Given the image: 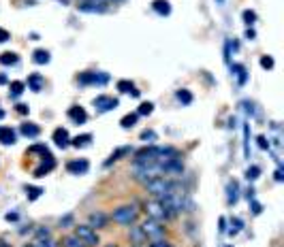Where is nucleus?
I'll return each mask as SVG.
<instances>
[{"instance_id": "72a5a7b5", "label": "nucleus", "mask_w": 284, "mask_h": 247, "mask_svg": "<svg viewBox=\"0 0 284 247\" xmlns=\"http://www.w3.org/2000/svg\"><path fill=\"white\" fill-rule=\"evenodd\" d=\"M26 194H28V200H37L43 194V188H26Z\"/></svg>"}, {"instance_id": "aec40b11", "label": "nucleus", "mask_w": 284, "mask_h": 247, "mask_svg": "<svg viewBox=\"0 0 284 247\" xmlns=\"http://www.w3.org/2000/svg\"><path fill=\"white\" fill-rule=\"evenodd\" d=\"M90 141H92V135L86 132V135H77L75 139H71V145L73 147H86V145H90Z\"/></svg>"}, {"instance_id": "393cba45", "label": "nucleus", "mask_w": 284, "mask_h": 247, "mask_svg": "<svg viewBox=\"0 0 284 247\" xmlns=\"http://www.w3.org/2000/svg\"><path fill=\"white\" fill-rule=\"evenodd\" d=\"M32 245H34V247H58V243H56L52 237H43V239H37V241H34Z\"/></svg>"}, {"instance_id": "0eeeda50", "label": "nucleus", "mask_w": 284, "mask_h": 247, "mask_svg": "<svg viewBox=\"0 0 284 247\" xmlns=\"http://www.w3.org/2000/svg\"><path fill=\"white\" fill-rule=\"evenodd\" d=\"M118 104H120V100H118V98H111V96H96L94 98V107L101 111V113L116 109Z\"/></svg>"}, {"instance_id": "5fc2aeb1", "label": "nucleus", "mask_w": 284, "mask_h": 247, "mask_svg": "<svg viewBox=\"0 0 284 247\" xmlns=\"http://www.w3.org/2000/svg\"><path fill=\"white\" fill-rule=\"evenodd\" d=\"M135 247H141V245H135Z\"/></svg>"}, {"instance_id": "a211bd4d", "label": "nucleus", "mask_w": 284, "mask_h": 247, "mask_svg": "<svg viewBox=\"0 0 284 247\" xmlns=\"http://www.w3.org/2000/svg\"><path fill=\"white\" fill-rule=\"evenodd\" d=\"M54 166H56V160H54V156L47 160V164L43 162V164H41L37 171H34V177H45V175L49 173V171H54Z\"/></svg>"}, {"instance_id": "f704fd0d", "label": "nucleus", "mask_w": 284, "mask_h": 247, "mask_svg": "<svg viewBox=\"0 0 284 247\" xmlns=\"http://www.w3.org/2000/svg\"><path fill=\"white\" fill-rule=\"evenodd\" d=\"M274 64H276V62H274L272 55H263V58H261V66L265 68V70H272V68H274Z\"/></svg>"}, {"instance_id": "f257e3e1", "label": "nucleus", "mask_w": 284, "mask_h": 247, "mask_svg": "<svg viewBox=\"0 0 284 247\" xmlns=\"http://www.w3.org/2000/svg\"><path fill=\"white\" fill-rule=\"evenodd\" d=\"M143 186H145V192L150 194L152 198L162 200L165 196L171 194V190H173V186H175V181H171L169 177H154V179H150L147 183H143Z\"/></svg>"}, {"instance_id": "f03ea898", "label": "nucleus", "mask_w": 284, "mask_h": 247, "mask_svg": "<svg viewBox=\"0 0 284 247\" xmlns=\"http://www.w3.org/2000/svg\"><path fill=\"white\" fill-rule=\"evenodd\" d=\"M139 217V209L135 204H120V207L113 209V213L109 215V220H113L120 226H133Z\"/></svg>"}, {"instance_id": "8fccbe9b", "label": "nucleus", "mask_w": 284, "mask_h": 247, "mask_svg": "<svg viewBox=\"0 0 284 247\" xmlns=\"http://www.w3.org/2000/svg\"><path fill=\"white\" fill-rule=\"evenodd\" d=\"M0 247H11L9 243H4V241H0Z\"/></svg>"}, {"instance_id": "a878e982", "label": "nucleus", "mask_w": 284, "mask_h": 247, "mask_svg": "<svg viewBox=\"0 0 284 247\" xmlns=\"http://www.w3.org/2000/svg\"><path fill=\"white\" fill-rule=\"evenodd\" d=\"M118 90L122 92V94H131V92L135 90V86H133V81H129V79H120L118 81Z\"/></svg>"}, {"instance_id": "7c9ffc66", "label": "nucleus", "mask_w": 284, "mask_h": 247, "mask_svg": "<svg viewBox=\"0 0 284 247\" xmlns=\"http://www.w3.org/2000/svg\"><path fill=\"white\" fill-rule=\"evenodd\" d=\"M241 17H244V24H248V26H252L254 22H257V13L250 11V9H246L244 13H241Z\"/></svg>"}, {"instance_id": "39448f33", "label": "nucleus", "mask_w": 284, "mask_h": 247, "mask_svg": "<svg viewBox=\"0 0 284 247\" xmlns=\"http://www.w3.org/2000/svg\"><path fill=\"white\" fill-rule=\"evenodd\" d=\"M75 237L79 239V241H83L88 247H96L98 243H101V237H98V232L92 228V226L88 224H77L75 226Z\"/></svg>"}, {"instance_id": "9d476101", "label": "nucleus", "mask_w": 284, "mask_h": 247, "mask_svg": "<svg viewBox=\"0 0 284 247\" xmlns=\"http://www.w3.org/2000/svg\"><path fill=\"white\" fill-rule=\"evenodd\" d=\"M54 143L62 147V149H67L71 145V137H69V130L67 128H56L54 130Z\"/></svg>"}, {"instance_id": "58836bf2", "label": "nucleus", "mask_w": 284, "mask_h": 247, "mask_svg": "<svg viewBox=\"0 0 284 247\" xmlns=\"http://www.w3.org/2000/svg\"><path fill=\"white\" fill-rule=\"evenodd\" d=\"M73 226V215H65L60 220V228H71Z\"/></svg>"}, {"instance_id": "603ef678", "label": "nucleus", "mask_w": 284, "mask_h": 247, "mask_svg": "<svg viewBox=\"0 0 284 247\" xmlns=\"http://www.w3.org/2000/svg\"><path fill=\"white\" fill-rule=\"evenodd\" d=\"M24 247H34V245H24Z\"/></svg>"}, {"instance_id": "2eb2a0df", "label": "nucleus", "mask_w": 284, "mask_h": 247, "mask_svg": "<svg viewBox=\"0 0 284 247\" xmlns=\"http://www.w3.org/2000/svg\"><path fill=\"white\" fill-rule=\"evenodd\" d=\"M152 9L158 13V15H169V13H171V4H169V0H154Z\"/></svg>"}, {"instance_id": "2f4dec72", "label": "nucleus", "mask_w": 284, "mask_h": 247, "mask_svg": "<svg viewBox=\"0 0 284 247\" xmlns=\"http://www.w3.org/2000/svg\"><path fill=\"white\" fill-rule=\"evenodd\" d=\"M141 141L147 145H154V141H156V132L154 130H143L141 132Z\"/></svg>"}, {"instance_id": "a19ab883", "label": "nucleus", "mask_w": 284, "mask_h": 247, "mask_svg": "<svg viewBox=\"0 0 284 247\" xmlns=\"http://www.w3.org/2000/svg\"><path fill=\"white\" fill-rule=\"evenodd\" d=\"M259 147H261V149H267V147H269V141H267L265 137H259Z\"/></svg>"}, {"instance_id": "6ab92c4d", "label": "nucleus", "mask_w": 284, "mask_h": 247, "mask_svg": "<svg viewBox=\"0 0 284 247\" xmlns=\"http://www.w3.org/2000/svg\"><path fill=\"white\" fill-rule=\"evenodd\" d=\"M62 247H88L83 241H79L75 235H67V237H62V241H60Z\"/></svg>"}, {"instance_id": "cd10ccee", "label": "nucleus", "mask_w": 284, "mask_h": 247, "mask_svg": "<svg viewBox=\"0 0 284 247\" xmlns=\"http://www.w3.org/2000/svg\"><path fill=\"white\" fill-rule=\"evenodd\" d=\"M231 228H229V235H237V232L241 230V228H244V222H241L239 220V217H231Z\"/></svg>"}, {"instance_id": "79ce46f5", "label": "nucleus", "mask_w": 284, "mask_h": 247, "mask_svg": "<svg viewBox=\"0 0 284 247\" xmlns=\"http://www.w3.org/2000/svg\"><path fill=\"white\" fill-rule=\"evenodd\" d=\"M261 209H263L261 204H259L257 200H252V213H254V215H259V213H261Z\"/></svg>"}, {"instance_id": "ddd939ff", "label": "nucleus", "mask_w": 284, "mask_h": 247, "mask_svg": "<svg viewBox=\"0 0 284 247\" xmlns=\"http://www.w3.org/2000/svg\"><path fill=\"white\" fill-rule=\"evenodd\" d=\"M19 130H22V135L28 137V139H37V137L41 135V128H39L37 124H32V122H24Z\"/></svg>"}, {"instance_id": "4468645a", "label": "nucleus", "mask_w": 284, "mask_h": 247, "mask_svg": "<svg viewBox=\"0 0 284 247\" xmlns=\"http://www.w3.org/2000/svg\"><path fill=\"white\" fill-rule=\"evenodd\" d=\"M239 183L233 179V181H229V186H226V200H229V204H235L237 202V198H239Z\"/></svg>"}, {"instance_id": "dca6fc26", "label": "nucleus", "mask_w": 284, "mask_h": 247, "mask_svg": "<svg viewBox=\"0 0 284 247\" xmlns=\"http://www.w3.org/2000/svg\"><path fill=\"white\" fill-rule=\"evenodd\" d=\"M231 73L237 77L239 86H244L246 79H248V70H246V66H244V64H233V66H231Z\"/></svg>"}, {"instance_id": "f3484780", "label": "nucleus", "mask_w": 284, "mask_h": 247, "mask_svg": "<svg viewBox=\"0 0 284 247\" xmlns=\"http://www.w3.org/2000/svg\"><path fill=\"white\" fill-rule=\"evenodd\" d=\"M129 239H131V243H135V245L147 243V241H145V237H143V232H141L139 226H131V235H129Z\"/></svg>"}, {"instance_id": "a18cd8bd", "label": "nucleus", "mask_w": 284, "mask_h": 247, "mask_svg": "<svg viewBox=\"0 0 284 247\" xmlns=\"http://www.w3.org/2000/svg\"><path fill=\"white\" fill-rule=\"evenodd\" d=\"M6 220H9V222H15V220H17V213H6Z\"/></svg>"}, {"instance_id": "de8ad7c7", "label": "nucleus", "mask_w": 284, "mask_h": 247, "mask_svg": "<svg viewBox=\"0 0 284 247\" xmlns=\"http://www.w3.org/2000/svg\"><path fill=\"white\" fill-rule=\"evenodd\" d=\"M17 111L19 113H28V107H26V104H17Z\"/></svg>"}, {"instance_id": "1a4fd4ad", "label": "nucleus", "mask_w": 284, "mask_h": 247, "mask_svg": "<svg viewBox=\"0 0 284 247\" xmlns=\"http://www.w3.org/2000/svg\"><path fill=\"white\" fill-rule=\"evenodd\" d=\"M67 115H69V119H73L77 126H81V124L88 122V113H86V109H83V107H71Z\"/></svg>"}, {"instance_id": "412c9836", "label": "nucleus", "mask_w": 284, "mask_h": 247, "mask_svg": "<svg viewBox=\"0 0 284 247\" xmlns=\"http://www.w3.org/2000/svg\"><path fill=\"white\" fill-rule=\"evenodd\" d=\"M17 53H13V51H4V53H0V64H4V66H11V64H17Z\"/></svg>"}, {"instance_id": "c03bdc74", "label": "nucleus", "mask_w": 284, "mask_h": 247, "mask_svg": "<svg viewBox=\"0 0 284 247\" xmlns=\"http://www.w3.org/2000/svg\"><path fill=\"white\" fill-rule=\"evenodd\" d=\"M244 109H246L248 113H250V115H254V107H252L250 102H244Z\"/></svg>"}, {"instance_id": "4c0bfd02", "label": "nucleus", "mask_w": 284, "mask_h": 247, "mask_svg": "<svg viewBox=\"0 0 284 247\" xmlns=\"http://www.w3.org/2000/svg\"><path fill=\"white\" fill-rule=\"evenodd\" d=\"M244 153H246V158H250V145H248V124L244 126Z\"/></svg>"}, {"instance_id": "7ed1b4c3", "label": "nucleus", "mask_w": 284, "mask_h": 247, "mask_svg": "<svg viewBox=\"0 0 284 247\" xmlns=\"http://www.w3.org/2000/svg\"><path fill=\"white\" fill-rule=\"evenodd\" d=\"M143 211H145V215L150 217V220H156V222H169L171 220V213H169V209L162 204V200L158 198H150V200H145L143 202Z\"/></svg>"}, {"instance_id": "473e14b6", "label": "nucleus", "mask_w": 284, "mask_h": 247, "mask_svg": "<svg viewBox=\"0 0 284 247\" xmlns=\"http://www.w3.org/2000/svg\"><path fill=\"white\" fill-rule=\"evenodd\" d=\"M152 111H154V104L152 102H141L139 109H137V115H150Z\"/></svg>"}, {"instance_id": "09e8293b", "label": "nucleus", "mask_w": 284, "mask_h": 247, "mask_svg": "<svg viewBox=\"0 0 284 247\" xmlns=\"http://www.w3.org/2000/svg\"><path fill=\"white\" fill-rule=\"evenodd\" d=\"M276 181H282V168H278V171H276Z\"/></svg>"}, {"instance_id": "b1692460", "label": "nucleus", "mask_w": 284, "mask_h": 247, "mask_svg": "<svg viewBox=\"0 0 284 247\" xmlns=\"http://www.w3.org/2000/svg\"><path fill=\"white\" fill-rule=\"evenodd\" d=\"M28 86H30L34 92H41V88H43V77H41V75H32L30 79H28Z\"/></svg>"}, {"instance_id": "864d4df0", "label": "nucleus", "mask_w": 284, "mask_h": 247, "mask_svg": "<svg viewBox=\"0 0 284 247\" xmlns=\"http://www.w3.org/2000/svg\"><path fill=\"white\" fill-rule=\"evenodd\" d=\"M226 247H233V245H226Z\"/></svg>"}, {"instance_id": "37998d69", "label": "nucleus", "mask_w": 284, "mask_h": 247, "mask_svg": "<svg viewBox=\"0 0 284 247\" xmlns=\"http://www.w3.org/2000/svg\"><path fill=\"white\" fill-rule=\"evenodd\" d=\"M254 37H257V32H254L252 28H248V30H246V39L248 41H254Z\"/></svg>"}, {"instance_id": "f8f14e48", "label": "nucleus", "mask_w": 284, "mask_h": 247, "mask_svg": "<svg viewBox=\"0 0 284 247\" xmlns=\"http://www.w3.org/2000/svg\"><path fill=\"white\" fill-rule=\"evenodd\" d=\"M131 153H133V149H131V147H129V145H124V147H118V149H116V151H113V153H111V156H109V160H107V162H105V166H111V164H113V162L122 160L124 156H131Z\"/></svg>"}, {"instance_id": "6e6552de", "label": "nucleus", "mask_w": 284, "mask_h": 247, "mask_svg": "<svg viewBox=\"0 0 284 247\" xmlns=\"http://www.w3.org/2000/svg\"><path fill=\"white\" fill-rule=\"evenodd\" d=\"M90 168V162L88 160H71L67 164V171L71 175H86Z\"/></svg>"}, {"instance_id": "bb28decb", "label": "nucleus", "mask_w": 284, "mask_h": 247, "mask_svg": "<svg viewBox=\"0 0 284 247\" xmlns=\"http://www.w3.org/2000/svg\"><path fill=\"white\" fill-rule=\"evenodd\" d=\"M9 88H11V96H19L26 90V83L24 81H11Z\"/></svg>"}, {"instance_id": "423d86ee", "label": "nucleus", "mask_w": 284, "mask_h": 247, "mask_svg": "<svg viewBox=\"0 0 284 247\" xmlns=\"http://www.w3.org/2000/svg\"><path fill=\"white\" fill-rule=\"evenodd\" d=\"M107 224H109V215L103 213V211H92L90 217H88V226H92L94 230L107 228Z\"/></svg>"}, {"instance_id": "c9c22d12", "label": "nucleus", "mask_w": 284, "mask_h": 247, "mask_svg": "<svg viewBox=\"0 0 284 247\" xmlns=\"http://www.w3.org/2000/svg\"><path fill=\"white\" fill-rule=\"evenodd\" d=\"M28 153H43V156H47V147L45 145H32V147H28Z\"/></svg>"}, {"instance_id": "3c124183", "label": "nucleus", "mask_w": 284, "mask_h": 247, "mask_svg": "<svg viewBox=\"0 0 284 247\" xmlns=\"http://www.w3.org/2000/svg\"><path fill=\"white\" fill-rule=\"evenodd\" d=\"M107 247H120V245H107Z\"/></svg>"}, {"instance_id": "5701e85b", "label": "nucleus", "mask_w": 284, "mask_h": 247, "mask_svg": "<svg viewBox=\"0 0 284 247\" xmlns=\"http://www.w3.org/2000/svg\"><path fill=\"white\" fill-rule=\"evenodd\" d=\"M32 60L37 62V64H47V62H49V51H45V49H37Z\"/></svg>"}, {"instance_id": "20e7f679", "label": "nucleus", "mask_w": 284, "mask_h": 247, "mask_svg": "<svg viewBox=\"0 0 284 247\" xmlns=\"http://www.w3.org/2000/svg\"><path fill=\"white\" fill-rule=\"evenodd\" d=\"M139 228H141V232H143L145 241H160V239L167 237V226L162 222L150 220V217H147L145 222H141Z\"/></svg>"}, {"instance_id": "e433bc0d", "label": "nucleus", "mask_w": 284, "mask_h": 247, "mask_svg": "<svg viewBox=\"0 0 284 247\" xmlns=\"http://www.w3.org/2000/svg\"><path fill=\"white\" fill-rule=\"evenodd\" d=\"M147 247H173V245L169 243L167 239H160V241H150V243H147Z\"/></svg>"}, {"instance_id": "9b49d317", "label": "nucleus", "mask_w": 284, "mask_h": 247, "mask_svg": "<svg viewBox=\"0 0 284 247\" xmlns=\"http://www.w3.org/2000/svg\"><path fill=\"white\" fill-rule=\"evenodd\" d=\"M15 130L11 126H0V143L2 145H15Z\"/></svg>"}, {"instance_id": "c756f323", "label": "nucleus", "mask_w": 284, "mask_h": 247, "mask_svg": "<svg viewBox=\"0 0 284 247\" xmlns=\"http://www.w3.org/2000/svg\"><path fill=\"white\" fill-rule=\"evenodd\" d=\"M177 100H180L182 104H190L193 102V94H190L188 90H180L177 92Z\"/></svg>"}, {"instance_id": "c85d7f7f", "label": "nucleus", "mask_w": 284, "mask_h": 247, "mask_svg": "<svg viewBox=\"0 0 284 247\" xmlns=\"http://www.w3.org/2000/svg\"><path fill=\"white\" fill-rule=\"evenodd\" d=\"M259 175H261V168H259L257 164L248 166V171H246V179H248V181H254V179H259Z\"/></svg>"}, {"instance_id": "4be33fe9", "label": "nucleus", "mask_w": 284, "mask_h": 247, "mask_svg": "<svg viewBox=\"0 0 284 247\" xmlns=\"http://www.w3.org/2000/svg\"><path fill=\"white\" fill-rule=\"evenodd\" d=\"M137 119H139L137 113H129V115H124L120 119V124H122V128H133V126L137 124Z\"/></svg>"}, {"instance_id": "ea45409f", "label": "nucleus", "mask_w": 284, "mask_h": 247, "mask_svg": "<svg viewBox=\"0 0 284 247\" xmlns=\"http://www.w3.org/2000/svg\"><path fill=\"white\" fill-rule=\"evenodd\" d=\"M11 39V34L9 30H4V28H0V43H6V41Z\"/></svg>"}, {"instance_id": "49530a36", "label": "nucleus", "mask_w": 284, "mask_h": 247, "mask_svg": "<svg viewBox=\"0 0 284 247\" xmlns=\"http://www.w3.org/2000/svg\"><path fill=\"white\" fill-rule=\"evenodd\" d=\"M220 230H226V220H224V217H220Z\"/></svg>"}]
</instances>
